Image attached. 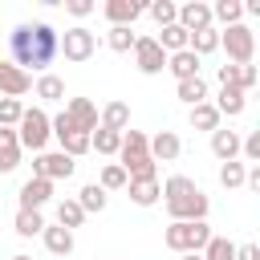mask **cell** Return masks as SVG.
Returning a JSON list of instances; mask_svg holds the SVG:
<instances>
[{
    "mask_svg": "<svg viewBox=\"0 0 260 260\" xmlns=\"http://www.w3.org/2000/svg\"><path fill=\"white\" fill-rule=\"evenodd\" d=\"M57 41H61V32H57L53 24H45V20H37V24H16V28L8 32L12 65H20L24 73H28V69H49L53 57H57Z\"/></svg>",
    "mask_w": 260,
    "mask_h": 260,
    "instance_id": "obj_1",
    "label": "cell"
},
{
    "mask_svg": "<svg viewBox=\"0 0 260 260\" xmlns=\"http://www.w3.org/2000/svg\"><path fill=\"white\" fill-rule=\"evenodd\" d=\"M162 203H167L171 223H179V219H187V223L207 219V207H211L207 195H203V187L195 179H187V175H171L162 183Z\"/></svg>",
    "mask_w": 260,
    "mask_h": 260,
    "instance_id": "obj_2",
    "label": "cell"
},
{
    "mask_svg": "<svg viewBox=\"0 0 260 260\" xmlns=\"http://www.w3.org/2000/svg\"><path fill=\"white\" fill-rule=\"evenodd\" d=\"M118 167L126 171V179H154V158L146 150V134L142 130H122Z\"/></svg>",
    "mask_w": 260,
    "mask_h": 260,
    "instance_id": "obj_3",
    "label": "cell"
},
{
    "mask_svg": "<svg viewBox=\"0 0 260 260\" xmlns=\"http://www.w3.org/2000/svg\"><path fill=\"white\" fill-rule=\"evenodd\" d=\"M207 240H211V228H207V219H195V223H187V219H179V223H171L167 232H162V244L171 248V252H203L207 248Z\"/></svg>",
    "mask_w": 260,
    "mask_h": 260,
    "instance_id": "obj_4",
    "label": "cell"
},
{
    "mask_svg": "<svg viewBox=\"0 0 260 260\" xmlns=\"http://www.w3.org/2000/svg\"><path fill=\"white\" fill-rule=\"evenodd\" d=\"M53 138V130H49V114L45 110H24L20 114V122H16V142H20V150H45V142Z\"/></svg>",
    "mask_w": 260,
    "mask_h": 260,
    "instance_id": "obj_5",
    "label": "cell"
},
{
    "mask_svg": "<svg viewBox=\"0 0 260 260\" xmlns=\"http://www.w3.org/2000/svg\"><path fill=\"white\" fill-rule=\"evenodd\" d=\"M219 45L228 49V65H252L256 57V32L248 24H232L219 32Z\"/></svg>",
    "mask_w": 260,
    "mask_h": 260,
    "instance_id": "obj_6",
    "label": "cell"
},
{
    "mask_svg": "<svg viewBox=\"0 0 260 260\" xmlns=\"http://www.w3.org/2000/svg\"><path fill=\"white\" fill-rule=\"evenodd\" d=\"M57 53H65V61L81 65V61H89V57L98 53V37H93L85 24H73V28H65V37L57 41Z\"/></svg>",
    "mask_w": 260,
    "mask_h": 260,
    "instance_id": "obj_7",
    "label": "cell"
},
{
    "mask_svg": "<svg viewBox=\"0 0 260 260\" xmlns=\"http://www.w3.org/2000/svg\"><path fill=\"white\" fill-rule=\"evenodd\" d=\"M73 171H77V162H73L69 154H61V150H41V154L32 158V175H37V179H49V183L69 179Z\"/></svg>",
    "mask_w": 260,
    "mask_h": 260,
    "instance_id": "obj_8",
    "label": "cell"
},
{
    "mask_svg": "<svg viewBox=\"0 0 260 260\" xmlns=\"http://www.w3.org/2000/svg\"><path fill=\"white\" fill-rule=\"evenodd\" d=\"M175 24L191 37V32H203V28H215L211 24V4H203V0H187L179 12H175Z\"/></svg>",
    "mask_w": 260,
    "mask_h": 260,
    "instance_id": "obj_9",
    "label": "cell"
},
{
    "mask_svg": "<svg viewBox=\"0 0 260 260\" xmlns=\"http://www.w3.org/2000/svg\"><path fill=\"white\" fill-rule=\"evenodd\" d=\"M134 65H138L142 73H162V69H167V53L158 49L154 37H138V41H134Z\"/></svg>",
    "mask_w": 260,
    "mask_h": 260,
    "instance_id": "obj_10",
    "label": "cell"
},
{
    "mask_svg": "<svg viewBox=\"0 0 260 260\" xmlns=\"http://www.w3.org/2000/svg\"><path fill=\"white\" fill-rule=\"evenodd\" d=\"M65 118H69L73 130H81V134H93V130H98V106H93L89 98H69Z\"/></svg>",
    "mask_w": 260,
    "mask_h": 260,
    "instance_id": "obj_11",
    "label": "cell"
},
{
    "mask_svg": "<svg viewBox=\"0 0 260 260\" xmlns=\"http://www.w3.org/2000/svg\"><path fill=\"white\" fill-rule=\"evenodd\" d=\"M28 89H32V77H28L20 65H12V61H0V93L20 102V93H28Z\"/></svg>",
    "mask_w": 260,
    "mask_h": 260,
    "instance_id": "obj_12",
    "label": "cell"
},
{
    "mask_svg": "<svg viewBox=\"0 0 260 260\" xmlns=\"http://www.w3.org/2000/svg\"><path fill=\"white\" fill-rule=\"evenodd\" d=\"M102 12L110 20V28H134V20L142 16V4H134V0H106Z\"/></svg>",
    "mask_w": 260,
    "mask_h": 260,
    "instance_id": "obj_13",
    "label": "cell"
},
{
    "mask_svg": "<svg viewBox=\"0 0 260 260\" xmlns=\"http://www.w3.org/2000/svg\"><path fill=\"white\" fill-rule=\"evenodd\" d=\"M146 150H150L154 162H158V158H162V162H175V158L183 154V142H179L175 130H158L154 138H146Z\"/></svg>",
    "mask_w": 260,
    "mask_h": 260,
    "instance_id": "obj_14",
    "label": "cell"
},
{
    "mask_svg": "<svg viewBox=\"0 0 260 260\" xmlns=\"http://www.w3.org/2000/svg\"><path fill=\"white\" fill-rule=\"evenodd\" d=\"M49 199H53V183H49V179H37V175H32V179L20 187V207H24V211H41Z\"/></svg>",
    "mask_w": 260,
    "mask_h": 260,
    "instance_id": "obj_15",
    "label": "cell"
},
{
    "mask_svg": "<svg viewBox=\"0 0 260 260\" xmlns=\"http://www.w3.org/2000/svg\"><path fill=\"white\" fill-rule=\"evenodd\" d=\"M126 191H130V203H138V207H154V203L162 199L158 179H130V183H126Z\"/></svg>",
    "mask_w": 260,
    "mask_h": 260,
    "instance_id": "obj_16",
    "label": "cell"
},
{
    "mask_svg": "<svg viewBox=\"0 0 260 260\" xmlns=\"http://www.w3.org/2000/svg\"><path fill=\"white\" fill-rule=\"evenodd\" d=\"M211 154L219 158V162H232L236 154H240V134L236 130H211Z\"/></svg>",
    "mask_w": 260,
    "mask_h": 260,
    "instance_id": "obj_17",
    "label": "cell"
},
{
    "mask_svg": "<svg viewBox=\"0 0 260 260\" xmlns=\"http://www.w3.org/2000/svg\"><path fill=\"white\" fill-rule=\"evenodd\" d=\"M20 167V142H16V130L0 126V175L16 171Z\"/></svg>",
    "mask_w": 260,
    "mask_h": 260,
    "instance_id": "obj_18",
    "label": "cell"
},
{
    "mask_svg": "<svg viewBox=\"0 0 260 260\" xmlns=\"http://www.w3.org/2000/svg\"><path fill=\"white\" fill-rule=\"evenodd\" d=\"M167 69L175 73V81H187V77H199V57L191 49H179L167 57Z\"/></svg>",
    "mask_w": 260,
    "mask_h": 260,
    "instance_id": "obj_19",
    "label": "cell"
},
{
    "mask_svg": "<svg viewBox=\"0 0 260 260\" xmlns=\"http://www.w3.org/2000/svg\"><path fill=\"white\" fill-rule=\"evenodd\" d=\"M98 126H102V130H118V134H122V130L130 126V106H126V102H110V106L98 114Z\"/></svg>",
    "mask_w": 260,
    "mask_h": 260,
    "instance_id": "obj_20",
    "label": "cell"
},
{
    "mask_svg": "<svg viewBox=\"0 0 260 260\" xmlns=\"http://www.w3.org/2000/svg\"><path fill=\"white\" fill-rule=\"evenodd\" d=\"M41 240H45V248L53 252V256H69L73 252V232H65L61 223H45V232H41Z\"/></svg>",
    "mask_w": 260,
    "mask_h": 260,
    "instance_id": "obj_21",
    "label": "cell"
},
{
    "mask_svg": "<svg viewBox=\"0 0 260 260\" xmlns=\"http://www.w3.org/2000/svg\"><path fill=\"white\" fill-rule=\"evenodd\" d=\"M223 24V28H232V24H244V4L240 0H215L211 4V24Z\"/></svg>",
    "mask_w": 260,
    "mask_h": 260,
    "instance_id": "obj_22",
    "label": "cell"
},
{
    "mask_svg": "<svg viewBox=\"0 0 260 260\" xmlns=\"http://www.w3.org/2000/svg\"><path fill=\"white\" fill-rule=\"evenodd\" d=\"M32 93L45 98V102H61V98H65V81H61L57 73H41V77L32 81Z\"/></svg>",
    "mask_w": 260,
    "mask_h": 260,
    "instance_id": "obj_23",
    "label": "cell"
},
{
    "mask_svg": "<svg viewBox=\"0 0 260 260\" xmlns=\"http://www.w3.org/2000/svg\"><path fill=\"white\" fill-rule=\"evenodd\" d=\"M215 110H219V118L228 114V118H236V114H244V106H248V93H240V89H219V98L211 102Z\"/></svg>",
    "mask_w": 260,
    "mask_h": 260,
    "instance_id": "obj_24",
    "label": "cell"
},
{
    "mask_svg": "<svg viewBox=\"0 0 260 260\" xmlns=\"http://www.w3.org/2000/svg\"><path fill=\"white\" fill-rule=\"evenodd\" d=\"M191 126L195 130H219V110L211 106V102H199V106H191Z\"/></svg>",
    "mask_w": 260,
    "mask_h": 260,
    "instance_id": "obj_25",
    "label": "cell"
},
{
    "mask_svg": "<svg viewBox=\"0 0 260 260\" xmlns=\"http://www.w3.org/2000/svg\"><path fill=\"white\" fill-rule=\"evenodd\" d=\"M187 49H191L195 57H207V53H215V49H219V32H215V28L191 32V37H187Z\"/></svg>",
    "mask_w": 260,
    "mask_h": 260,
    "instance_id": "obj_26",
    "label": "cell"
},
{
    "mask_svg": "<svg viewBox=\"0 0 260 260\" xmlns=\"http://www.w3.org/2000/svg\"><path fill=\"white\" fill-rule=\"evenodd\" d=\"M118 146H122V134L118 130H93L89 134V150H98V154H118Z\"/></svg>",
    "mask_w": 260,
    "mask_h": 260,
    "instance_id": "obj_27",
    "label": "cell"
},
{
    "mask_svg": "<svg viewBox=\"0 0 260 260\" xmlns=\"http://www.w3.org/2000/svg\"><path fill=\"white\" fill-rule=\"evenodd\" d=\"M77 207L89 215V211H106V191L98 187V183H85L81 191H77Z\"/></svg>",
    "mask_w": 260,
    "mask_h": 260,
    "instance_id": "obj_28",
    "label": "cell"
},
{
    "mask_svg": "<svg viewBox=\"0 0 260 260\" xmlns=\"http://www.w3.org/2000/svg\"><path fill=\"white\" fill-rule=\"evenodd\" d=\"M154 41H158V49H162L167 57H171V53H179V49H187V32H183L179 24H167V28H162Z\"/></svg>",
    "mask_w": 260,
    "mask_h": 260,
    "instance_id": "obj_29",
    "label": "cell"
},
{
    "mask_svg": "<svg viewBox=\"0 0 260 260\" xmlns=\"http://www.w3.org/2000/svg\"><path fill=\"white\" fill-rule=\"evenodd\" d=\"M81 219H85V211L77 207V199H61V203H57V223H61L65 232L81 228Z\"/></svg>",
    "mask_w": 260,
    "mask_h": 260,
    "instance_id": "obj_30",
    "label": "cell"
},
{
    "mask_svg": "<svg viewBox=\"0 0 260 260\" xmlns=\"http://www.w3.org/2000/svg\"><path fill=\"white\" fill-rule=\"evenodd\" d=\"M41 232H45V215H41V211H24V207H20V211H16V236H24V240H28V236H41Z\"/></svg>",
    "mask_w": 260,
    "mask_h": 260,
    "instance_id": "obj_31",
    "label": "cell"
},
{
    "mask_svg": "<svg viewBox=\"0 0 260 260\" xmlns=\"http://www.w3.org/2000/svg\"><path fill=\"white\" fill-rule=\"evenodd\" d=\"M199 256H203V260H236V244H232L228 236H211Z\"/></svg>",
    "mask_w": 260,
    "mask_h": 260,
    "instance_id": "obj_32",
    "label": "cell"
},
{
    "mask_svg": "<svg viewBox=\"0 0 260 260\" xmlns=\"http://www.w3.org/2000/svg\"><path fill=\"white\" fill-rule=\"evenodd\" d=\"M179 98H183L187 106L207 102V81H203V77H187V81H179Z\"/></svg>",
    "mask_w": 260,
    "mask_h": 260,
    "instance_id": "obj_33",
    "label": "cell"
},
{
    "mask_svg": "<svg viewBox=\"0 0 260 260\" xmlns=\"http://www.w3.org/2000/svg\"><path fill=\"white\" fill-rule=\"evenodd\" d=\"M57 142H61V154H69L73 162H77L81 154H89V134H77V130H73V134L57 138Z\"/></svg>",
    "mask_w": 260,
    "mask_h": 260,
    "instance_id": "obj_34",
    "label": "cell"
},
{
    "mask_svg": "<svg viewBox=\"0 0 260 260\" xmlns=\"http://www.w3.org/2000/svg\"><path fill=\"white\" fill-rule=\"evenodd\" d=\"M126 183H130V179H126V171H122L118 162H106V167H102V179H98L102 191H122Z\"/></svg>",
    "mask_w": 260,
    "mask_h": 260,
    "instance_id": "obj_35",
    "label": "cell"
},
{
    "mask_svg": "<svg viewBox=\"0 0 260 260\" xmlns=\"http://www.w3.org/2000/svg\"><path fill=\"white\" fill-rule=\"evenodd\" d=\"M134 41H138V32H134V28H110V32H106V45H110L114 53H130V49H134Z\"/></svg>",
    "mask_w": 260,
    "mask_h": 260,
    "instance_id": "obj_36",
    "label": "cell"
},
{
    "mask_svg": "<svg viewBox=\"0 0 260 260\" xmlns=\"http://www.w3.org/2000/svg\"><path fill=\"white\" fill-rule=\"evenodd\" d=\"M244 175H248V167H244V162H236V158L219 167V183H223L228 191H236V187H244Z\"/></svg>",
    "mask_w": 260,
    "mask_h": 260,
    "instance_id": "obj_37",
    "label": "cell"
},
{
    "mask_svg": "<svg viewBox=\"0 0 260 260\" xmlns=\"http://www.w3.org/2000/svg\"><path fill=\"white\" fill-rule=\"evenodd\" d=\"M146 12H150V20H154L158 28H167V24H175V12H179V4H171V0H154Z\"/></svg>",
    "mask_w": 260,
    "mask_h": 260,
    "instance_id": "obj_38",
    "label": "cell"
},
{
    "mask_svg": "<svg viewBox=\"0 0 260 260\" xmlns=\"http://www.w3.org/2000/svg\"><path fill=\"white\" fill-rule=\"evenodd\" d=\"M20 114H24V106H20L16 98H0V126H8V130H16V122H20Z\"/></svg>",
    "mask_w": 260,
    "mask_h": 260,
    "instance_id": "obj_39",
    "label": "cell"
},
{
    "mask_svg": "<svg viewBox=\"0 0 260 260\" xmlns=\"http://www.w3.org/2000/svg\"><path fill=\"white\" fill-rule=\"evenodd\" d=\"M240 154L248 162H260V130H252L248 138H240Z\"/></svg>",
    "mask_w": 260,
    "mask_h": 260,
    "instance_id": "obj_40",
    "label": "cell"
},
{
    "mask_svg": "<svg viewBox=\"0 0 260 260\" xmlns=\"http://www.w3.org/2000/svg\"><path fill=\"white\" fill-rule=\"evenodd\" d=\"M65 8H69L73 16H89V12H93V0H65Z\"/></svg>",
    "mask_w": 260,
    "mask_h": 260,
    "instance_id": "obj_41",
    "label": "cell"
},
{
    "mask_svg": "<svg viewBox=\"0 0 260 260\" xmlns=\"http://www.w3.org/2000/svg\"><path fill=\"white\" fill-rule=\"evenodd\" d=\"M236 260H260V248L256 244H240L236 248Z\"/></svg>",
    "mask_w": 260,
    "mask_h": 260,
    "instance_id": "obj_42",
    "label": "cell"
},
{
    "mask_svg": "<svg viewBox=\"0 0 260 260\" xmlns=\"http://www.w3.org/2000/svg\"><path fill=\"white\" fill-rule=\"evenodd\" d=\"M179 260H203V256H199V252H183Z\"/></svg>",
    "mask_w": 260,
    "mask_h": 260,
    "instance_id": "obj_43",
    "label": "cell"
},
{
    "mask_svg": "<svg viewBox=\"0 0 260 260\" xmlns=\"http://www.w3.org/2000/svg\"><path fill=\"white\" fill-rule=\"evenodd\" d=\"M8 260H32V256H8Z\"/></svg>",
    "mask_w": 260,
    "mask_h": 260,
    "instance_id": "obj_44",
    "label": "cell"
}]
</instances>
